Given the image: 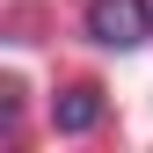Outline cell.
<instances>
[{
	"mask_svg": "<svg viewBox=\"0 0 153 153\" xmlns=\"http://www.w3.org/2000/svg\"><path fill=\"white\" fill-rule=\"evenodd\" d=\"M88 36L102 51H131L153 36V7L146 0H88Z\"/></svg>",
	"mask_w": 153,
	"mask_h": 153,
	"instance_id": "6da1fadb",
	"label": "cell"
},
{
	"mask_svg": "<svg viewBox=\"0 0 153 153\" xmlns=\"http://www.w3.org/2000/svg\"><path fill=\"white\" fill-rule=\"evenodd\" d=\"M51 124H59L66 139H80V131H95V124H102V95H95V88H73V95H59Z\"/></svg>",
	"mask_w": 153,
	"mask_h": 153,
	"instance_id": "7a4b0ae2",
	"label": "cell"
}]
</instances>
